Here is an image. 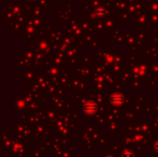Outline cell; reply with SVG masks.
Segmentation results:
<instances>
[{
  "label": "cell",
  "instance_id": "cell-1",
  "mask_svg": "<svg viewBox=\"0 0 158 157\" xmlns=\"http://www.w3.org/2000/svg\"><path fill=\"white\" fill-rule=\"evenodd\" d=\"M123 101H124V97H123V95H122L120 93H118V92L114 93L111 95V97H110V103H111L113 105H121V104L123 103Z\"/></svg>",
  "mask_w": 158,
  "mask_h": 157
},
{
  "label": "cell",
  "instance_id": "cell-2",
  "mask_svg": "<svg viewBox=\"0 0 158 157\" xmlns=\"http://www.w3.org/2000/svg\"><path fill=\"white\" fill-rule=\"evenodd\" d=\"M83 110L85 113L87 114H94L97 111V105L93 101H89L87 102L84 106H83Z\"/></svg>",
  "mask_w": 158,
  "mask_h": 157
},
{
  "label": "cell",
  "instance_id": "cell-3",
  "mask_svg": "<svg viewBox=\"0 0 158 157\" xmlns=\"http://www.w3.org/2000/svg\"><path fill=\"white\" fill-rule=\"evenodd\" d=\"M121 157H135V155H134L133 152H131V151H126V152L122 153Z\"/></svg>",
  "mask_w": 158,
  "mask_h": 157
},
{
  "label": "cell",
  "instance_id": "cell-4",
  "mask_svg": "<svg viewBox=\"0 0 158 157\" xmlns=\"http://www.w3.org/2000/svg\"><path fill=\"white\" fill-rule=\"evenodd\" d=\"M155 150H156V152H158V141L155 143Z\"/></svg>",
  "mask_w": 158,
  "mask_h": 157
},
{
  "label": "cell",
  "instance_id": "cell-5",
  "mask_svg": "<svg viewBox=\"0 0 158 157\" xmlns=\"http://www.w3.org/2000/svg\"><path fill=\"white\" fill-rule=\"evenodd\" d=\"M157 122H158V118H157Z\"/></svg>",
  "mask_w": 158,
  "mask_h": 157
}]
</instances>
